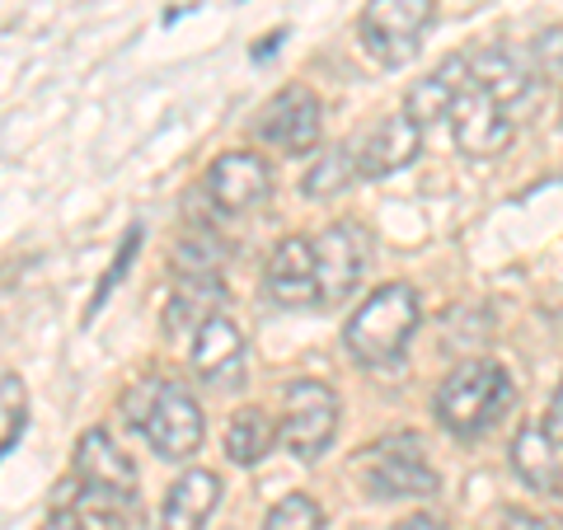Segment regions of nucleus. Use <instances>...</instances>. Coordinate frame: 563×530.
Instances as JSON below:
<instances>
[{"label":"nucleus","instance_id":"nucleus-8","mask_svg":"<svg viewBox=\"0 0 563 530\" xmlns=\"http://www.w3.org/2000/svg\"><path fill=\"white\" fill-rule=\"evenodd\" d=\"M320 132H324V109L310 85H287L258 109V136L287 155H310L320 146Z\"/></svg>","mask_w":563,"mask_h":530},{"label":"nucleus","instance_id":"nucleus-12","mask_svg":"<svg viewBox=\"0 0 563 530\" xmlns=\"http://www.w3.org/2000/svg\"><path fill=\"white\" fill-rule=\"evenodd\" d=\"M465 95H470V57L455 52V57H446L432 76H422L409 90V99H404V118L418 122V128H428V122L451 118L455 103H461Z\"/></svg>","mask_w":563,"mask_h":530},{"label":"nucleus","instance_id":"nucleus-24","mask_svg":"<svg viewBox=\"0 0 563 530\" xmlns=\"http://www.w3.org/2000/svg\"><path fill=\"white\" fill-rule=\"evenodd\" d=\"M390 530H446V521H442V517H432V511H413V517L395 521Z\"/></svg>","mask_w":563,"mask_h":530},{"label":"nucleus","instance_id":"nucleus-4","mask_svg":"<svg viewBox=\"0 0 563 530\" xmlns=\"http://www.w3.org/2000/svg\"><path fill=\"white\" fill-rule=\"evenodd\" d=\"M428 29H432V0H366L357 38L380 66H404L418 57V43Z\"/></svg>","mask_w":563,"mask_h":530},{"label":"nucleus","instance_id":"nucleus-22","mask_svg":"<svg viewBox=\"0 0 563 530\" xmlns=\"http://www.w3.org/2000/svg\"><path fill=\"white\" fill-rule=\"evenodd\" d=\"M498 530H559L554 521H544V517H536V511H507V517H503V526Z\"/></svg>","mask_w":563,"mask_h":530},{"label":"nucleus","instance_id":"nucleus-20","mask_svg":"<svg viewBox=\"0 0 563 530\" xmlns=\"http://www.w3.org/2000/svg\"><path fill=\"white\" fill-rule=\"evenodd\" d=\"M263 530H324V507L310 493H291L263 517Z\"/></svg>","mask_w":563,"mask_h":530},{"label":"nucleus","instance_id":"nucleus-10","mask_svg":"<svg viewBox=\"0 0 563 530\" xmlns=\"http://www.w3.org/2000/svg\"><path fill=\"white\" fill-rule=\"evenodd\" d=\"M244 357H250V343H244L240 324L225 320V314H211L192 329V366L217 390H231L244 380Z\"/></svg>","mask_w":563,"mask_h":530},{"label":"nucleus","instance_id":"nucleus-17","mask_svg":"<svg viewBox=\"0 0 563 530\" xmlns=\"http://www.w3.org/2000/svg\"><path fill=\"white\" fill-rule=\"evenodd\" d=\"M512 470H517L536 493H550V498H559V488H563L559 441L544 437L540 422H526V428L512 437Z\"/></svg>","mask_w":563,"mask_h":530},{"label":"nucleus","instance_id":"nucleus-14","mask_svg":"<svg viewBox=\"0 0 563 530\" xmlns=\"http://www.w3.org/2000/svg\"><path fill=\"white\" fill-rule=\"evenodd\" d=\"M263 281H268V296L277 300V306H287V310L314 306V254H310V240L306 235L282 240L277 250L268 254V273H263Z\"/></svg>","mask_w":563,"mask_h":530},{"label":"nucleus","instance_id":"nucleus-9","mask_svg":"<svg viewBox=\"0 0 563 530\" xmlns=\"http://www.w3.org/2000/svg\"><path fill=\"white\" fill-rule=\"evenodd\" d=\"M268 192H273V169L263 155L225 151L207 169V202L217 211H225V217H244V211L263 207Z\"/></svg>","mask_w":563,"mask_h":530},{"label":"nucleus","instance_id":"nucleus-1","mask_svg":"<svg viewBox=\"0 0 563 530\" xmlns=\"http://www.w3.org/2000/svg\"><path fill=\"white\" fill-rule=\"evenodd\" d=\"M418 320H422L418 291L409 287V281H385V287H376V291L357 306V314L347 320L343 343H347V352H352V357H357L362 366L395 362L399 352L409 347Z\"/></svg>","mask_w":563,"mask_h":530},{"label":"nucleus","instance_id":"nucleus-2","mask_svg":"<svg viewBox=\"0 0 563 530\" xmlns=\"http://www.w3.org/2000/svg\"><path fill=\"white\" fill-rule=\"evenodd\" d=\"M512 404V376L498 362H461L437 385V422L455 437H479L507 413Z\"/></svg>","mask_w":563,"mask_h":530},{"label":"nucleus","instance_id":"nucleus-15","mask_svg":"<svg viewBox=\"0 0 563 530\" xmlns=\"http://www.w3.org/2000/svg\"><path fill=\"white\" fill-rule=\"evenodd\" d=\"M221 474L217 470H188L169 484L165 493V511H161V530H202L221 507Z\"/></svg>","mask_w":563,"mask_h":530},{"label":"nucleus","instance_id":"nucleus-25","mask_svg":"<svg viewBox=\"0 0 563 530\" xmlns=\"http://www.w3.org/2000/svg\"><path fill=\"white\" fill-rule=\"evenodd\" d=\"M43 530H85V526H80V517H76V511H57V517H52Z\"/></svg>","mask_w":563,"mask_h":530},{"label":"nucleus","instance_id":"nucleus-18","mask_svg":"<svg viewBox=\"0 0 563 530\" xmlns=\"http://www.w3.org/2000/svg\"><path fill=\"white\" fill-rule=\"evenodd\" d=\"M273 441H277V428L263 409L250 404V409L231 413V428H225V455H231L235 465H258Z\"/></svg>","mask_w":563,"mask_h":530},{"label":"nucleus","instance_id":"nucleus-6","mask_svg":"<svg viewBox=\"0 0 563 530\" xmlns=\"http://www.w3.org/2000/svg\"><path fill=\"white\" fill-rule=\"evenodd\" d=\"M362 484L380 503H390V498H432V493L442 488L432 461L422 455L418 437H390V441H380V446L366 451Z\"/></svg>","mask_w":563,"mask_h":530},{"label":"nucleus","instance_id":"nucleus-3","mask_svg":"<svg viewBox=\"0 0 563 530\" xmlns=\"http://www.w3.org/2000/svg\"><path fill=\"white\" fill-rule=\"evenodd\" d=\"M339 437V395L324 380H291L282 390V428L277 441L301 465H314Z\"/></svg>","mask_w":563,"mask_h":530},{"label":"nucleus","instance_id":"nucleus-7","mask_svg":"<svg viewBox=\"0 0 563 530\" xmlns=\"http://www.w3.org/2000/svg\"><path fill=\"white\" fill-rule=\"evenodd\" d=\"M141 432H146L151 451L161 455V461H188V455H198V446H202V409H198V399H192L184 385L161 380V390H155L146 418H141Z\"/></svg>","mask_w":563,"mask_h":530},{"label":"nucleus","instance_id":"nucleus-23","mask_svg":"<svg viewBox=\"0 0 563 530\" xmlns=\"http://www.w3.org/2000/svg\"><path fill=\"white\" fill-rule=\"evenodd\" d=\"M540 432H544V437H550V441H559V446H563V395H559V390L550 395V413H544V422H540Z\"/></svg>","mask_w":563,"mask_h":530},{"label":"nucleus","instance_id":"nucleus-21","mask_svg":"<svg viewBox=\"0 0 563 530\" xmlns=\"http://www.w3.org/2000/svg\"><path fill=\"white\" fill-rule=\"evenodd\" d=\"M136 244H141V231H132L128 240H122V250H118V258H113V268H109V277H103V287L95 291V310L103 306V296H109V291L118 287V277H122V268H128V258L136 254Z\"/></svg>","mask_w":563,"mask_h":530},{"label":"nucleus","instance_id":"nucleus-19","mask_svg":"<svg viewBox=\"0 0 563 530\" xmlns=\"http://www.w3.org/2000/svg\"><path fill=\"white\" fill-rule=\"evenodd\" d=\"M352 179H357L352 146H329V151H320V161L306 169L301 192H306V198H333V192H343Z\"/></svg>","mask_w":563,"mask_h":530},{"label":"nucleus","instance_id":"nucleus-11","mask_svg":"<svg viewBox=\"0 0 563 530\" xmlns=\"http://www.w3.org/2000/svg\"><path fill=\"white\" fill-rule=\"evenodd\" d=\"M422 151V128L409 122L404 113H390L380 118L372 132L362 136V146L352 151V161H357V179H390V174L409 169Z\"/></svg>","mask_w":563,"mask_h":530},{"label":"nucleus","instance_id":"nucleus-5","mask_svg":"<svg viewBox=\"0 0 563 530\" xmlns=\"http://www.w3.org/2000/svg\"><path fill=\"white\" fill-rule=\"evenodd\" d=\"M314 254V306H343L357 291L372 263V240L357 221H333L320 240H310Z\"/></svg>","mask_w":563,"mask_h":530},{"label":"nucleus","instance_id":"nucleus-13","mask_svg":"<svg viewBox=\"0 0 563 530\" xmlns=\"http://www.w3.org/2000/svg\"><path fill=\"white\" fill-rule=\"evenodd\" d=\"M455 141H461L465 155H479V161H488V155H498L512 146L517 136V122H512V109H503V103H488L479 95H465L461 103H455Z\"/></svg>","mask_w":563,"mask_h":530},{"label":"nucleus","instance_id":"nucleus-16","mask_svg":"<svg viewBox=\"0 0 563 530\" xmlns=\"http://www.w3.org/2000/svg\"><path fill=\"white\" fill-rule=\"evenodd\" d=\"M76 479L85 488H99V493H118V498H132L136 503V470L132 461L113 446L109 432H85L76 441Z\"/></svg>","mask_w":563,"mask_h":530}]
</instances>
